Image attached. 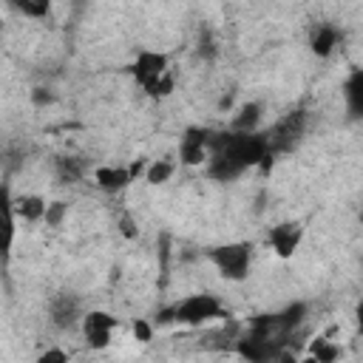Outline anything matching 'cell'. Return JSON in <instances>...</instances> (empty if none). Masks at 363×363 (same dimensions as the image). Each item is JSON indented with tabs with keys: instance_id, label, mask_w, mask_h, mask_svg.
Returning a JSON list of instances; mask_svg holds the SVG:
<instances>
[{
	"instance_id": "cell-1",
	"label": "cell",
	"mask_w": 363,
	"mask_h": 363,
	"mask_svg": "<svg viewBox=\"0 0 363 363\" xmlns=\"http://www.w3.org/2000/svg\"><path fill=\"white\" fill-rule=\"evenodd\" d=\"M272 162V150H269V139L267 133H213L210 142V159H207V176L210 179H235L244 170L255 167V164H269Z\"/></svg>"
},
{
	"instance_id": "cell-2",
	"label": "cell",
	"mask_w": 363,
	"mask_h": 363,
	"mask_svg": "<svg viewBox=\"0 0 363 363\" xmlns=\"http://www.w3.org/2000/svg\"><path fill=\"white\" fill-rule=\"evenodd\" d=\"M130 74L142 85V91L147 96H153V99L170 96V91L176 85L173 82V71H170V60L162 51H150V48L139 51L136 60H133V65H130Z\"/></svg>"
},
{
	"instance_id": "cell-3",
	"label": "cell",
	"mask_w": 363,
	"mask_h": 363,
	"mask_svg": "<svg viewBox=\"0 0 363 363\" xmlns=\"http://www.w3.org/2000/svg\"><path fill=\"white\" fill-rule=\"evenodd\" d=\"M210 264L218 269L221 278L227 281H244L252 267V244L250 241H230L207 250Z\"/></svg>"
},
{
	"instance_id": "cell-4",
	"label": "cell",
	"mask_w": 363,
	"mask_h": 363,
	"mask_svg": "<svg viewBox=\"0 0 363 363\" xmlns=\"http://www.w3.org/2000/svg\"><path fill=\"white\" fill-rule=\"evenodd\" d=\"M221 315H224V306L213 292L187 295L179 303H173V320L182 323V326H201V323L216 320Z\"/></svg>"
},
{
	"instance_id": "cell-5",
	"label": "cell",
	"mask_w": 363,
	"mask_h": 363,
	"mask_svg": "<svg viewBox=\"0 0 363 363\" xmlns=\"http://www.w3.org/2000/svg\"><path fill=\"white\" fill-rule=\"evenodd\" d=\"M303 133H306V113H303V111H292V113L281 116V119L272 125V130L267 133L272 156L292 150V147L301 142Z\"/></svg>"
},
{
	"instance_id": "cell-6",
	"label": "cell",
	"mask_w": 363,
	"mask_h": 363,
	"mask_svg": "<svg viewBox=\"0 0 363 363\" xmlns=\"http://www.w3.org/2000/svg\"><path fill=\"white\" fill-rule=\"evenodd\" d=\"M82 337H85V343L91 346V349H108V343H111V337H113V332H116V326H119V320L111 315V312H102V309H91V312H85L82 315Z\"/></svg>"
},
{
	"instance_id": "cell-7",
	"label": "cell",
	"mask_w": 363,
	"mask_h": 363,
	"mask_svg": "<svg viewBox=\"0 0 363 363\" xmlns=\"http://www.w3.org/2000/svg\"><path fill=\"white\" fill-rule=\"evenodd\" d=\"M210 142H213V133L207 128H199V125L187 128L182 133V142H179V159H182V164H190V167L204 164L210 159Z\"/></svg>"
},
{
	"instance_id": "cell-8",
	"label": "cell",
	"mask_w": 363,
	"mask_h": 363,
	"mask_svg": "<svg viewBox=\"0 0 363 363\" xmlns=\"http://www.w3.org/2000/svg\"><path fill=\"white\" fill-rule=\"evenodd\" d=\"M281 349H286V346H278L272 340H264V337H258L252 332H244V335L235 337V354L244 357L247 363H275V357H278Z\"/></svg>"
},
{
	"instance_id": "cell-9",
	"label": "cell",
	"mask_w": 363,
	"mask_h": 363,
	"mask_svg": "<svg viewBox=\"0 0 363 363\" xmlns=\"http://www.w3.org/2000/svg\"><path fill=\"white\" fill-rule=\"evenodd\" d=\"M303 241V224L301 221H281L269 230V247L278 258H292Z\"/></svg>"
},
{
	"instance_id": "cell-10",
	"label": "cell",
	"mask_w": 363,
	"mask_h": 363,
	"mask_svg": "<svg viewBox=\"0 0 363 363\" xmlns=\"http://www.w3.org/2000/svg\"><path fill=\"white\" fill-rule=\"evenodd\" d=\"M48 315H51V323L57 329H71L74 323H82V306H79V298L71 295V292H62L51 301L48 306Z\"/></svg>"
},
{
	"instance_id": "cell-11",
	"label": "cell",
	"mask_w": 363,
	"mask_h": 363,
	"mask_svg": "<svg viewBox=\"0 0 363 363\" xmlns=\"http://www.w3.org/2000/svg\"><path fill=\"white\" fill-rule=\"evenodd\" d=\"M133 182V176H130V170L128 167H122V164H99L96 170H94V184L102 190V193H122L128 184Z\"/></svg>"
},
{
	"instance_id": "cell-12",
	"label": "cell",
	"mask_w": 363,
	"mask_h": 363,
	"mask_svg": "<svg viewBox=\"0 0 363 363\" xmlns=\"http://www.w3.org/2000/svg\"><path fill=\"white\" fill-rule=\"evenodd\" d=\"M343 102L352 119H363V68H354L343 82Z\"/></svg>"
},
{
	"instance_id": "cell-13",
	"label": "cell",
	"mask_w": 363,
	"mask_h": 363,
	"mask_svg": "<svg viewBox=\"0 0 363 363\" xmlns=\"http://www.w3.org/2000/svg\"><path fill=\"white\" fill-rule=\"evenodd\" d=\"M261 116H264V105H261V102H247V105H241L238 113L233 116V130H235V133H258Z\"/></svg>"
},
{
	"instance_id": "cell-14",
	"label": "cell",
	"mask_w": 363,
	"mask_h": 363,
	"mask_svg": "<svg viewBox=\"0 0 363 363\" xmlns=\"http://www.w3.org/2000/svg\"><path fill=\"white\" fill-rule=\"evenodd\" d=\"M337 45V28L329 26V23H320L312 28V37H309V48L315 57H329Z\"/></svg>"
},
{
	"instance_id": "cell-15",
	"label": "cell",
	"mask_w": 363,
	"mask_h": 363,
	"mask_svg": "<svg viewBox=\"0 0 363 363\" xmlns=\"http://www.w3.org/2000/svg\"><path fill=\"white\" fill-rule=\"evenodd\" d=\"M54 173L62 184H77L85 176V162L79 156H60L54 162Z\"/></svg>"
},
{
	"instance_id": "cell-16",
	"label": "cell",
	"mask_w": 363,
	"mask_h": 363,
	"mask_svg": "<svg viewBox=\"0 0 363 363\" xmlns=\"http://www.w3.org/2000/svg\"><path fill=\"white\" fill-rule=\"evenodd\" d=\"M14 207H17V216H20L23 221H40V218H45V213H48V201H45L43 196H34V193L20 196Z\"/></svg>"
},
{
	"instance_id": "cell-17",
	"label": "cell",
	"mask_w": 363,
	"mask_h": 363,
	"mask_svg": "<svg viewBox=\"0 0 363 363\" xmlns=\"http://www.w3.org/2000/svg\"><path fill=\"white\" fill-rule=\"evenodd\" d=\"M173 173H176V164H173L170 159H153V162L147 164V170H145V182L153 184V187H159V184L170 182Z\"/></svg>"
},
{
	"instance_id": "cell-18",
	"label": "cell",
	"mask_w": 363,
	"mask_h": 363,
	"mask_svg": "<svg viewBox=\"0 0 363 363\" xmlns=\"http://www.w3.org/2000/svg\"><path fill=\"white\" fill-rule=\"evenodd\" d=\"M309 354H315L320 363H335L340 357V346L335 340H329L326 335H318L312 343H309Z\"/></svg>"
},
{
	"instance_id": "cell-19",
	"label": "cell",
	"mask_w": 363,
	"mask_h": 363,
	"mask_svg": "<svg viewBox=\"0 0 363 363\" xmlns=\"http://www.w3.org/2000/svg\"><path fill=\"white\" fill-rule=\"evenodd\" d=\"M14 9L23 11V14H28V17H45L51 11V6L45 0H17Z\"/></svg>"
},
{
	"instance_id": "cell-20",
	"label": "cell",
	"mask_w": 363,
	"mask_h": 363,
	"mask_svg": "<svg viewBox=\"0 0 363 363\" xmlns=\"http://www.w3.org/2000/svg\"><path fill=\"white\" fill-rule=\"evenodd\" d=\"M65 213H68V204L65 201H51L48 204V213H45V221L51 227H60V221L65 218Z\"/></svg>"
},
{
	"instance_id": "cell-21",
	"label": "cell",
	"mask_w": 363,
	"mask_h": 363,
	"mask_svg": "<svg viewBox=\"0 0 363 363\" xmlns=\"http://www.w3.org/2000/svg\"><path fill=\"white\" fill-rule=\"evenodd\" d=\"M37 363H68V352L60 349V346H51V349H45V352H40Z\"/></svg>"
},
{
	"instance_id": "cell-22",
	"label": "cell",
	"mask_w": 363,
	"mask_h": 363,
	"mask_svg": "<svg viewBox=\"0 0 363 363\" xmlns=\"http://www.w3.org/2000/svg\"><path fill=\"white\" fill-rule=\"evenodd\" d=\"M133 337H136L139 343L153 340V326H150L145 318H136V320H133Z\"/></svg>"
},
{
	"instance_id": "cell-23",
	"label": "cell",
	"mask_w": 363,
	"mask_h": 363,
	"mask_svg": "<svg viewBox=\"0 0 363 363\" xmlns=\"http://www.w3.org/2000/svg\"><path fill=\"white\" fill-rule=\"evenodd\" d=\"M119 227H122V235H125V238H136V233H139V227L133 224L130 216H122V218H119Z\"/></svg>"
},
{
	"instance_id": "cell-24",
	"label": "cell",
	"mask_w": 363,
	"mask_h": 363,
	"mask_svg": "<svg viewBox=\"0 0 363 363\" xmlns=\"http://www.w3.org/2000/svg\"><path fill=\"white\" fill-rule=\"evenodd\" d=\"M31 99H34V105H48V102L54 99V94H51L48 88H34V91H31Z\"/></svg>"
},
{
	"instance_id": "cell-25",
	"label": "cell",
	"mask_w": 363,
	"mask_h": 363,
	"mask_svg": "<svg viewBox=\"0 0 363 363\" xmlns=\"http://www.w3.org/2000/svg\"><path fill=\"white\" fill-rule=\"evenodd\" d=\"M199 51H201L204 57H213V54H216V45H213V40H210V34H207V31L199 37Z\"/></svg>"
},
{
	"instance_id": "cell-26",
	"label": "cell",
	"mask_w": 363,
	"mask_h": 363,
	"mask_svg": "<svg viewBox=\"0 0 363 363\" xmlns=\"http://www.w3.org/2000/svg\"><path fill=\"white\" fill-rule=\"evenodd\" d=\"M275 363H301V357H298V354H295V352L286 346V349H281V352H278Z\"/></svg>"
},
{
	"instance_id": "cell-27",
	"label": "cell",
	"mask_w": 363,
	"mask_h": 363,
	"mask_svg": "<svg viewBox=\"0 0 363 363\" xmlns=\"http://www.w3.org/2000/svg\"><path fill=\"white\" fill-rule=\"evenodd\" d=\"M354 323H357V332L363 335V301H357L354 306Z\"/></svg>"
},
{
	"instance_id": "cell-28",
	"label": "cell",
	"mask_w": 363,
	"mask_h": 363,
	"mask_svg": "<svg viewBox=\"0 0 363 363\" xmlns=\"http://www.w3.org/2000/svg\"><path fill=\"white\" fill-rule=\"evenodd\" d=\"M301 363H320V360H318L315 354H303V357H301Z\"/></svg>"
},
{
	"instance_id": "cell-29",
	"label": "cell",
	"mask_w": 363,
	"mask_h": 363,
	"mask_svg": "<svg viewBox=\"0 0 363 363\" xmlns=\"http://www.w3.org/2000/svg\"><path fill=\"white\" fill-rule=\"evenodd\" d=\"M360 221H363V210H360Z\"/></svg>"
}]
</instances>
